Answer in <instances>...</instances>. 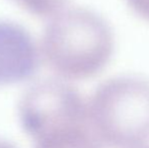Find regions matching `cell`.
I'll return each mask as SVG.
<instances>
[{"mask_svg": "<svg viewBox=\"0 0 149 148\" xmlns=\"http://www.w3.org/2000/svg\"><path fill=\"white\" fill-rule=\"evenodd\" d=\"M114 50V32L109 22L82 7L64 8L52 16L42 43L45 60L65 80L95 76L108 65Z\"/></svg>", "mask_w": 149, "mask_h": 148, "instance_id": "6da1fadb", "label": "cell"}, {"mask_svg": "<svg viewBox=\"0 0 149 148\" xmlns=\"http://www.w3.org/2000/svg\"><path fill=\"white\" fill-rule=\"evenodd\" d=\"M87 117L104 146H145L149 141V81L135 75L104 81L87 103Z\"/></svg>", "mask_w": 149, "mask_h": 148, "instance_id": "7a4b0ae2", "label": "cell"}, {"mask_svg": "<svg viewBox=\"0 0 149 148\" xmlns=\"http://www.w3.org/2000/svg\"><path fill=\"white\" fill-rule=\"evenodd\" d=\"M20 126L33 140L54 130L88 123L87 103L80 93L60 79L31 85L18 104Z\"/></svg>", "mask_w": 149, "mask_h": 148, "instance_id": "3957f363", "label": "cell"}, {"mask_svg": "<svg viewBox=\"0 0 149 148\" xmlns=\"http://www.w3.org/2000/svg\"><path fill=\"white\" fill-rule=\"evenodd\" d=\"M40 53L20 24L0 19V86L29 80L37 73Z\"/></svg>", "mask_w": 149, "mask_h": 148, "instance_id": "277c9868", "label": "cell"}, {"mask_svg": "<svg viewBox=\"0 0 149 148\" xmlns=\"http://www.w3.org/2000/svg\"><path fill=\"white\" fill-rule=\"evenodd\" d=\"M33 148H104L91 131L89 123L54 130L33 140Z\"/></svg>", "mask_w": 149, "mask_h": 148, "instance_id": "5b68a950", "label": "cell"}, {"mask_svg": "<svg viewBox=\"0 0 149 148\" xmlns=\"http://www.w3.org/2000/svg\"><path fill=\"white\" fill-rule=\"evenodd\" d=\"M20 7L31 14L52 17L64 9L68 0H13Z\"/></svg>", "mask_w": 149, "mask_h": 148, "instance_id": "8992f818", "label": "cell"}, {"mask_svg": "<svg viewBox=\"0 0 149 148\" xmlns=\"http://www.w3.org/2000/svg\"><path fill=\"white\" fill-rule=\"evenodd\" d=\"M127 3L138 16L149 22V0H127Z\"/></svg>", "mask_w": 149, "mask_h": 148, "instance_id": "52a82bcc", "label": "cell"}, {"mask_svg": "<svg viewBox=\"0 0 149 148\" xmlns=\"http://www.w3.org/2000/svg\"><path fill=\"white\" fill-rule=\"evenodd\" d=\"M0 148H16L11 142L0 138Z\"/></svg>", "mask_w": 149, "mask_h": 148, "instance_id": "ba28073f", "label": "cell"}, {"mask_svg": "<svg viewBox=\"0 0 149 148\" xmlns=\"http://www.w3.org/2000/svg\"><path fill=\"white\" fill-rule=\"evenodd\" d=\"M139 148H149L148 146H146V145H145V146H142V147H139Z\"/></svg>", "mask_w": 149, "mask_h": 148, "instance_id": "9c48e42d", "label": "cell"}]
</instances>
